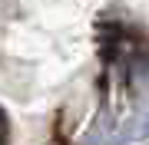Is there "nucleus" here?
I'll list each match as a JSON object with an SVG mask.
<instances>
[{
	"instance_id": "nucleus-1",
	"label": "nucleus",
	"mask_w": 149,
	"mask_h": 145,
	"mask_svg": "<svg viewBox=\"0 0 149 145\" xmlns=\"http://www.w3.org/2000/svg\"><path fill=\"white\" fill-rule=\"evenodd\" d=\"M7 142V119H3V112H0V145Z\"/></svg>"
}]
</instances>
